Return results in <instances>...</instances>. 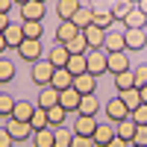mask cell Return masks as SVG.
Here are the masks:
<instances>
[{"label":"cell","mask_w":147,"mask_h":147,"mask_svg":"<svg viewBox=\"0 0 147 147\" xmlns=\"http://www.w3.org/2000/svg\"><path fill=\"white\" fill-rule=\"evenodd\" d=\"M41 53H44V47H41V38H24L21 44H18V56L24 59V62H38L41 59Z\"/></svg>","instance_id":"6da1fadb"},{"label":"cell","mask_w":147,"mask_h":147,"mask_svg":"<svg viewBox=\"0 0 147 147\" xmlns=\"http://www.w3.org/2000/svg\"><path fill=\"white\" fill-rule=\"evenodd\" d=\"M106 59H109V53L103 50V47H94V50H88V53H85V62H88V74H94V77L106 74V71H109V68H106Z\"/></svg>","instance_id":"7a4b0ae2"},{"label":"cell","mask_w":147,"mask_h":147,"mask_svg":"<svg viewBox=\"0 0 147 147\" xmlns=\"http://www.w3.org/2000/svg\"><path fill=\"white\" fill-rule=\"evenodd\" d=\"M53 62L50 59H38V62H32V82L35 85H50L53 80Z\"/></svg>","instance_id":"3957f363"},{"label":"cell","mask_w":147,"mask_h":147,"mask_svg":"<svg viewBox=\"0 0 147 147\" xmlns=\"http://www.w3.org/2000/svg\"><path fill=\"white\" fill-rule=\"evenodd\" d=\"M91 138H94L97 147H106L109 141L115 138V121H109V118H106V121H97V129H94Z\"/></svg>","instance_id":"277c9868"},{"label":"cell","mask_w":147,"mask_h":147,"mask_svg":"<svg viewBox=\"0 0 147 147\" xmlns=\"http://www.w3.org/2000/svg\"><path fill=\"white\" fill-rule=\"evenodd\" d=\"M18 9H21V21H41L44 12H47V6L41 0H27V3L18 6Z\"/></svg>","instance_id":"5b68a950"},{"label":"cell","mask_w":147,"mask_h":147,"mask_svg":"<svg viewBox=\"0 0 147 147\" xmlns=\"http://www.w3.org/2000/svg\"><path fill=\"white\" fill-rule=\"evenodd\" d=\"M6 129H9V136L15 141H24V138L32 136V127L27 124V121H18V118H6Z\"/></svg>","instance_id":"8992f818"},{"label":"cell","mask_w":147,"mask_h":147,"mask_svg":"<svg viewBox=\"0 0 147 147\" xmlns=\"http://www.w3.org/2000/svg\"><path fill=\"white\" fill-rule=\"evenodd\" d=\"M124 44H127V50H144L147 30H127L124 27Z\"/></svg>","instance_id":"52a82bcc"},{"label":"cell","mask_w":147,"mask_h":147,"mask_svg":"<svg viewBox=\"0 0 147 147\" xmlns=\"http://www.w3.org/2000/svg\"><path fill=\"white\" fill-rule=\"evenodd\" d=\"M103 50H106V53H115V50H127V44H124V30H106V38H103Z\"/></svg>","instance_id":"ba28073f"},{"label":"cell","mask_w":147,"mask_h":147,"mask_svg":"<svg viewBox=\"0 0 147 147\" xmlns=\"http://www.w3.org/2000/svg\"><path fill=\"white\" fill-rule=\"evenodd\" d=\"M106 68L112 71V74L129 71V56H127V50H115V53H109V59H106Z\"/></svg>","instance_id":"9c48e42d"},{"label":"cell","mask_w":147,"mask_h":147,"mask_svg":"<svg viewBox=\"0 0 147 147\" xmlns=\"http://www.w3.org/2000/svg\"><path fill=\"white\" fill-rule=\"evenodd\" d=\"M74 88H77L80 94H94V88H97V77L94 74H77V77H74Z\"/></svg>","instance_id":"30bf717a"},{"label":"cell","mask_w":147,"mask_h":147,"mask_svg":"<svg viewBox=\"0 0 147 147\" xmlns=\"http://www.w3.org/2000/svg\"><path fill=\"white\" fill-rule=\"evenodd\" d=\"M80 97H82V94L71 85V88L59 91V106H62V109H68V112H77V109H80Z\"/></svg>","instance_id":"8fae6325"},{"label":"cell","mask_w":147,"mask_h":147,"mask_svg":"<svg viewBox=\"0 0 147 147\" xmlns=\"http://www.w3.org/2000/svg\"><path fill=\"white\" fill-rule=\"evenodd\" d=\"M127 115H129V109L124 106V100H121V97H112V100L106 103V118H109V121H115V124H118V121L127 118Z\"/></svg>","instance_id":"7c38bea8"},{"label":"cell","mask_w":147,"mask_h":147,"mask_svg":"<svg viewBox=\"0 0 147 147\" xmlns=\"http://www.w3.org/2000/svg\"><path fill=\"white\" fill-rule=\"evenodd\" d=\"M91 9H94V15H91V24H94V27L109 30V24H115L112 9H109V6H91Z\"/></svg>","instance_id":"4fadbf2b"},{"label":"cell","mask_w":147,"mask_h":147,"mask_svg":"<svg viewBox=\"0 0 147 147\" xmlns=\"http://www.w3.org/2000/svg\"><path fill=\"white\" fill-rule=\"evenodd\" d=\"M56 103H59V91L53 88V85H41L38 97H35V106H41V109H50V106H56Z\"/></svg>","instance_id":"5bb4252c"},{"label":"cell","mask_w":147,"mask_h":147,"mask_svg":"<svg viewBox=\"0 0 147 147\" xmlns=\"http://www.w3.org/2000/svg\"><path fill=\"white\" fill-rule=\"evenodd\" d=\"M50 85L56 91H65V88H71L74 85V74L68 71V68H56L53 71V80H50Z\"/></svg>","instance_id":"9a60e30c"},{"label":"cell","mask_w":147,"mask_h":147,"mask_svg":"<svg viewBox=\"0 0 147 147\" xmlns=\"http://www.w3.org/2000/svg\"><path fill=\"white\" fill-rule=\"evenodd\" d=\"M77 32H80V27H77L74 21H62V24L56 27V41H59V44H68L71 38H77Z\"/></svg>","instance_id":"2e32d148"},{"label":"cell","mask_w":147,"mask_h":147,"mask_svg":"<svg viewBox=\"0 0 147 147\" xmlns=\"http://www.w3.org/2000/svg\"><path fill=\"white\" fill-rule=\"evenodd\" d=\"M94 129H97V118L77 112V127H74V132H77V136H94Z\"/></svg>","instance_id":"e0dca14e"},{"label":"cell","mask_w":147,"mask_h":147,"mask_svg":"<svg viewBox=\"0 0 147 147\" xmlns=\"http://www.w3.org/2000/svg\"><path fill=\"white\" fill-rule=\"evenodd\" d=\"M80 6H82L80 0H56V15L62 18V21H71L74 15H77Z\"/></svg>","instance_id":"ac0fdd59"},{"label":"cell","mask_w":147,"mask_h":147,"mask_svg":"<svg viewBox=\"0 0 147 147\" xmlns=\"http://www.w3.org/2000/svg\"><path fill=\"white\" fill-rule=\"evenodd\" d=\"M136 127H138V124H136V121H132V118L127 115V118H121L118 124H115V136H118V138H127V141H132V136H136Z\"/></svg>","instance_id":"d6986e66"},{"label":"cell","mask_w":147,"mask_h":147,"mask_svg":"<svg viewBox=\"0 0 147 147\" xmlns=\"http://www.w3.org/2000/svg\"><path fill=\"white\" fill-rule=\"evenodd\" d=\"M3 38H6V47L18 50V44L24 41V30H21V24H9V27L3 30Z\"/></svg>","instance_id":"ffe728a7"},{"label":"cell","mask_w":147,"mask_h":147,"mask_svg":"<svg viewBox=\"0 0 147 147\" xmlns=\"http://www.w3.org/2000/svg\"><path fill=\"white\" fill-rule=\"evenodd\" d=\"M82 35H85V41H88V47L94 50V47H103V38H106V30H100V27H94V24H88V27L82 30Z\"/></svg>","instance_id":"44dd1931"},{"label":"cell","mask_w":147,"mask_h":147,"mask_svg":"<svg viewBox=\"0 0 147 147\" xmlns=\"http://www.w3.org/2000/svg\"><path fill=\"white\" fill-rule=\"evenodd\" d=\"M97 109H100V100H97L94 94H82V97H80V109H77L80 115H91V118H97Z\"/></svg>","instance_id":"7402d4cb"},{"label":"cell","mask_w":147,"mask_h":147,"mask_svg":"<svg viewBox=\"0 0 147 147\" xmlns=\"http://www.w3.org/2000/svg\"><path fill=\"white\" fill-rule=\"evenodd\" d=\"M32 112H35V103H30V100H18V103H15V109H12V115H9V118H18V121H27V124H30Z\"/></svg>","instance_id":"603a6c76"},{"label":"cell","mask_w":147,"mask_h":147,"mask_svg":"<svg viewBox=\"0 0 147 147\" xmlns=\"http://www.w3.org/2000/svg\"><path fill=\"white\" fill-rule=\"evenodd\" d=\"M74 77H77V74H85L88 71V62H85V53H71L68 56V65H65Z\"/></svg>","instance_id":"cb8c5ba5"},{"label":"cell","mask_w":147,"mask_h":147,"mask_svg":"<svg viewBox=\"0 0 147 147\" xmlns=\"http://www.w3.org/2000/svg\"><path fill=\"white\" fill-rule=\"evenodd\" d=\"M68 56H71V53H68V47H65V44H56L53 50L47 53V59L53 62V68H65V65H68Z\"/></svg>","instance_id":"d4e9b609"},{"label":"cell","mask_w":147,"mask_h":147,"mask_svg":"<svg viewBox=\"0 0 147 147\" xmlns=\"http://www.w3.org/2000/svg\"><path fill=\"white\" fill-rule=\"evenodd\" d=\"M32 147H53V127L35 129L32 132Z\"/></svg>","instance_id":"484cf974"},{"label":"cell","mask_w":147,"mask_h":147,"mask_svg":"<svg viewBox=\"0 0 147 147\" xmlns=\"http://www.w3.org/2000/svg\"><path fill=\"white\" fill-rule=\"evenodd\" d=\"M124 24H127V30H144V24H147V15H144V12L136 6V9H132L129 15L124 18Z\"/></svg>","instance_id":"4316f807"},{"label":"cell","mask_w":147,"mask_h":147,"mask_svg":"<svg viewBox=\"0 0 147 147\" xmlns=\"http://www.w3.org/2000/svg\"><path fill=\"white\" fill-rule=\"evenodd\" d=\"M115 88H118V94H121V91H127V88H136V77H132V68H129V71L115 74Z\"/></svg>","instance_id":"83f0119b"},{"label":"cell","mask_w":147,"mask_h":147,"mask_svg":"<svg viewBox=\"0 0 147 147\" xmlns=\"http://www.w3.org/2000/svg\"><path fill=\"white\" fill-rule=\"evenodd\" d=\"M68 115H71V112H68V109H62V106H59V103H56V106H50V109H47V121H50V127H53V129H56V127H62Z\"/></svg>","instance_id":"f1b7e54d"},{"label":"cell","mask_w":147,"mask_h":147,"mask_svg":"<svg viewBox=\"0 0 147 147\" xmlns=\"http://www.w3.org/2000/svg\"><path fill=\"white\" fill-rule=\"evenodd\" d=\"M118 97L124 100V106L129 109V112H132V109H138V106H141V91H138V88H127V91H121Z\"/></svg>","instance_id":"f546056e"},{"label":"cell","mask_w":147,"mask_h":147,"mask_svg":"<svg viewBox=\"0 0 147 147\" xmlns=\"http://www.w3.org/2000/svg\"><path fill=\"white\" fill-rule=\"evenodd\" d=\"M21 30H24V38H41L44 35L41 21H21Z\"/></svg>","instance_id":"4dcf8cb0"},{"label":"cell","mask_w":147,"mask_h":147,"mask_svg":"<svg viewBox=\"0 0 147 147\" xmlns=\"http://www.w3.org/2000/svg\"><path fill=\"white\" fill-rule=\"evenodd\" d=\"M71 141H74V129H65V127L53 129V147H71Z\"/></svg>","instance_id":"1f68e13d"},{"label":"cell","mask_w":147,"mask_h":147,"mask_svg":"<svg viewBox=\"0 0 147 147\" xmlns=\"http://www.w3.org/2000/svg\"><path fill=\"white\" fill-rule=\"evenodd\" d=\"M91 15H94V9L82 3V6L77 9V15H74L71 21H74V24H77V27H80V30H85V27H88V24H91Z\"/></svg>","instance_id":"d6a6232c"},{"label":"cell","mask_w":147,"mask_h":147,"mask_svg":"<svg viewBox=\"0 0 147 147\" xmlns=\"http://www.w3.org/2000/svg\"><path fill=\"white\" fill-rule=\"evenodd\" d=\"M30 127H32V132H35V129H44V127H50V121H47V109L35 106V112H32V118H30Z\"/></svg>","instance_id":"836d02e7"},{"label":"cell","mask_w":147,"mask_h":147,"mask_svg":"<svg viewBox=\"0 0 147 147\" xmlns=\"http://www.w3.org/2000/svg\"><path fill=\"white\" fill-rule=\"evenodd\" d=\"M65 47H68V53H88V50H91L88 41H85V35H82V30L77 32V38H71Z\"/></svg>","instance_id":"e575fe53"},{"label":"cell","mask_w":147,"mask_h":147,"mask_svg":"<svg viewBox=\"0 0 147 147\" xmlns=\"http://www.w3.org/2000/svg\"><path fill=\"white\" fill-rule=\"evenodd\" d=\"M132 9H136V6H132L129 0H115V3H112V18H115V21H124Z\"/></svg>","instance_id":"d590c367"},{"label":"cell","mask_w":147,"mask_h":147,"mask_svg":"<svg viewBox=\"0 0 147 147\" xmlns=\"http://www.w3.org/2000/svg\"><path fill=\"white\" fill-rule=\"evenodd\" d=\"M15 97H12V94H0V115H3V118H9L12 115V109H15Z\"/></svg>","instance_id":"8d00e7d4"},{"label":"cell","mask_w":147,"mask_h":147,"mask_svg":"<svg viewBox=\"0 0 147 147\" xmlns=\"http://www.w3.org/2000/svg\"><path fill=\"white\" fill-rule=\"evenodd\" d=\"M12 77H15V65L9 59H0V82H9Z\"/></svg>","instance_id":"74e56055"},{"label":"cell","mask_w":147,"mask_h":147,"mask_svg":"<svg viewBox=\"0 0 147 147\" xmlns=\"http://www.w3.org/2000/svg\"><path fill=\"white\" fill-rule=\"evenodd\" d=\"M129 118L136 121L138 127H141V124H147V103H141L138 109H132V112H129Z\"/></svg>","instance_id":"f35d334b"},{"label":"cell","mask_w":147,"mask_h":147,"mask_svg":"<svg viewBox=\"0 0 147 147\" xmlns=\"http://www.w3.org/2000/svg\"><path fill=\"white\" fill-rule=\"evenodd\" d=\"M132 77H136V88L147 85V65H138V68H132Z\"/></svg>","instance_id":"ab89813d"},{"label":"cell","mask_w":147,"mask_h":147,"mask_svg":"<svg viewBox=\"0 0 147 147\" xmlns=\"http://www.w3.org/2000/svg\"><path fill=\"white\" fill-rule=\"evenodd\" d=\"M71 147H97V144H94V138H91V136H77V132H74Z\"/></svg>","instance_id":"60d3db41"},{"label":"cell","mask_w":147,"mask_h":147,"mask_svg":"<svg viewBox=\"0 0 147 147\" xmlns=\"http://www.w3.org/2000/svg\"><path fill=\"white\" fill-rule=\"evenodd\" d=\"M132 144H144V147H147V124L136 127V136H132Z\"/></svg>","instance_id":"b9f144b4"},{"label":"cell","mask_w":147,"mask_h":147,"mask_svg":"<svg viewBox=\"0 0 147 147\" xmlns=\"http://www.w3.org/2000/svg\"><path fill=\"white\" fill-rule=\"evenodd\" d=\"M12 144H15V138L9 136V129H6V127H0V147H12Z\"/></svg>","instance_id":"7bdbcfd3"},{"label":"cell","mask_w":147,"mask_h":147,"mask_svg":"<svg viewBox=\"0 0 147 147\" xmlns=\"http://www.w3.org/2000/svg\"><path fill=\"white\" fill-rule=\"evenodd\" d=\"M129 144H132V141H127V138H118V136H115V138L109 141L106 147H129Z\"/></svg>","instance_id":"ee69618b"},{"label":"cell","mask_w":147,"mask_h":147,"mask_svg":"<svg viewBox=\"0 0 147 147\" xmlns=\"http://www.w3.org/2000/svg\"><path fill=\"white\" fill-rule=\"evenodd\" d=\"M9 24H12V21H9V15H6V12H0V32H3Z\"/></svg>","instance_id":"f6af8a7d"},{"label":"cell","mask_w":147,"mask_h":147,"mask_svg":"<svg viewBox=\"0 0 147 147\" xmlns=\"http://www.w3.org/2000/svg\"><path fill=\"white\" fill-rule=\"evenodd\" d=\"M12 6H15L12 0H0V12H6V15H9V9H12Z\"/></svg>","instance_id":"bcb514c9"},{"label":"cell","mask_w":147,"mask_h":147,"mask_svg":"<svg viewBox=\"0 0 147 147\" xmlns=\"http://www.w3.org/2000/svg\"><path fill=\"white\" fill-rule=\"evenodd\" d=\"M138 91H141V103H147V85H141Z\"/></svg>","instance_id":"7dc6e473"},{"label":"cell","mask_w":147,"mask_h":147,"mask_svg":"<svg viewBox=\"0 0 147 147\" xmlns=\"http://www.w3.org/2000/svg\"><path fill=\"white\" fill-rule=\"evenodd\" d=\"M138 9H141L144 15H147V0H138Z\"/></svg>","instance_id":"c3c4849f"},{"label":"cell","mask_w":147,"mask_h":147,"mask_svg":"<svg viewBox=\"0 0 147 147\" xmlns=\"http://www.w3.org/2000/svg\"><path fill=\"white\" fill-rule=\"evenodd\" d=\"M6 50V38H3V32H0V53Z\"/></svg>","instance_id":"681fc988"},{"label":"cell","mask_w":147,"mask_h":147,"mask_svg":"<svg viewBox=\"0 0 147 147\" xmlns=\"http://www.w3.org/2000/svg\"><path fill=\"white\" fill-rule=\"evenodd\" d=\"M12 3H18V6H24V3H27V0H12Z\"/></svg>","instance_id":"f907efd6"},{"label":"cell","mask_w":147,"mask_h":147,"mask_svg":"<svg viewBox=\"0 0 147 147\" xmlns=\"http://www.w3.org/2000/svg\"><path fill=\"white\" fill-rule=\"evenodd\" d=\"M129 3H132V6H138V0H129Z\"/></svg>","instance_id":"816d5d0a"},{"label":"cell","mask_w":147,"mask_h":147,"mask_svg":"<svg viewBox=\"0 0 147 147\" xmlns=\"http://www.w3.org/2000/svg\"><path fill=\"white\" fill-rule=\"evenodd\" d=\"M129 147H144V144H129Z\"/></svg>","instance_id":"f5cc1de1"},{"label":"cell","mask_w":147,"mask_h":147,"mask_svg":"<svg viewBox=\"0 0 147 147\" xmlns=\"http://www.w3.org/2000/svg\"><path fill=\"white\" fill-rule=\"evenodd\" d=\"M144 30H147V24H144Z\"/></svg>","instance_id":"db71d44e"},{"label":"cell","mask_w":147,"mask_h":147,"mask_svg":"<svg viewBox=\"0 0 147 147\" xmlns=\"http://www.w3.org/2000/svg\"><path fill=\"white\" fill-rule=\"evenodd\" d=\"M41 3H44V0H41Z\"/></svg>","instance_id":"11a10c76"}]
</instances>
